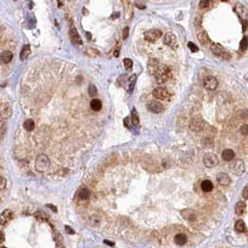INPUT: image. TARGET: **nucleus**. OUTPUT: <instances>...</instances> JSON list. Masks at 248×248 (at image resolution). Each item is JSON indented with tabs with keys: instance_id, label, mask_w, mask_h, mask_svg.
Returning <instances> with one entry per match:
<instances>
[{
	"instance_id": "a878e982",
	"label": "nucleus",
	"mask_w": 248,
	"mask_h": 248,
	"mask_svg": "<svg viewBox=\"0 0 248 248\" xmlns=\"http://www.w3.org/2000/svg\"><path fill=\"white\" fill-rule=\"evenodd\" d=\"M131 119H132V124L133 126H135V127H137L138 125H139V122H140V120H139V116H138V113H137V111H136V109L135 108H132V116H131Z\"/></svg>"
},
{
	"instance_id": "2eb2a0df",
	"label": "nucleus",
	"mask_w": 248,
	"mask_h": 248,
	"mask_svg": "<svg viewBox=\"0 0 248 248\" xmlns=\"http://www.w3.org/2000/svg\"><path fill=\"white\" fill-rule=\"evenodd\" d=\"M181 216H183L184 219L188 220V221H194L196 220V213L194 210L191 209H185L181 211Z\"/></svg>"
},
{
	"instance_id": "8fccbe9b",
	"label": "nucleus",
	"mask_w": 248,
	"mask_h": 248,
	"mask_svg": "<svg viewBox=\"0 0 248 248\" xmlns=\"http://www.w3.org/2000/svg\"><path fill=\"white\" fill-rule=\"evenodd\" d=\"M119 12H115V13H113V15L111 16V19H116V18H119Z\"/></svg>"
},
{
	"instance_id": "f8f14e48",
	"label": "nucleus",
	"mask_w": 248,
	"mask_h": 248,
	"mask_svg": "<svg viewBox=\"0 0 248 248\" xmlns=\"http://www.w3.org/2000/svg\"><path fill=\"white\" fill-rule=\"evenodd\" d=\"M163 42L164 44H166L167 46L171 47L173 49V47L176 46V43H177V40H176V36L173 33H166L164 38H163Z\"/></svg>"
},
{
	"instance_id": "bb28decb",
	"label": "nucleus",
	"mask_w": 248,
	"mask_h": 248,
	"mask_svg": "<svg viewBox=\"0 0 248 248\" xmlns=\"http://www.w3.org/2000/svg\"><path fill=\"white\" fill-rule=\"evenodd\" d=\"M90 106L93 111H99L102 108V102L99 100V99H92V100L91 101Z\"/></svg>"
},
{
	"instance_id": "2f4dec72",
	"label": "nucleus",
	"mask_w": 248,
	"mask_h": 248,
	"mask_svg": "<svg viewBox=\"0 0 248 248\" xmlns=\"http://www.w3.org/2000/svg\"><path fill=\"white\" fill-rule=\"evenodd\" d=\"M235 11L237 12L239 16H243L246 13V10H245L244 7L243 5H241V4H239V3L236 5V7H235Z\"/></svg>"
},
{
	"instance_id": "f257e3e1",
	"label": "nucleus",
	"mask_w": 248,
	"mask_h": 248,
	"mask_svg": "<svg viewBox=\"0 0 248 248\" xmlns=\"http://www.w3.org/2000/svg\"><path fill=\"white\" fill-rule=\"evenodd\" d=\"M154 77L159 83H164L171 77V69L166 65L159 64Z\"/></svg>"
},
{
	"instance_id": "412c9836",
	"label": "nucleus",
	"mask_w": 248,
	"mask_h": 248,
	"mask_svg": "<svg viewBox=\"0 0 248 248\" xmlns=\"http://www.w3.org/2000/svg\"><path fill=\"white\" fill-rule=\"evenodd\" d=\"M235 157V153L232 149H230V148H227L224 151L222 152V159L224 160H227V162H230Z\"/></svg>"
},
{
	"instance_id": "79ce46f5",
	"label": "nucleus",
	"mask_w": 248,
	"mask_h": 248,
	"mask_svg": "<svg viewBox=\"0 0 248 248\" xmlns=\"http://www.w3.org/2000/svg\"><path fill=\"white\" fill-rule=\"evenodd\" d=\"M128 36H129V27H125L122 32V38L123 39H126Z\"/></svg>"
},
{
	"instance_id": "b1692460",
	"label": "nucleus",
	"mask_w": 248,
	"mask_h": 248,
	"mask_svg": "<svg viewBox=\"0 0 248 248\" xmlns=\"http://www.w3.org/2000/svg\"><path fill=\"white\" fill-rule=\"evenodd\" d=\"M201 188L204 192H210L212 191L214 189V185L212 183V181L210 180H203L201 184Z\"/></svg>"
},
{
	"instance_id": "864d4df0",
	"label": "nucleus",
	"mask_w": 248,
	"mask_h": 248,
	"mask_svg": "<svg viewBox=\"0 0 248 248\" xmlns=\"http://www.w3.org/2000/svg\"><path fill=\"white\" fill-rule=\"evenodd\" d=\"M114 55H115L116 57H118V56H119V52H118V51H116V52H115V54H114Z\"/></svg>"
},
{
	"instance_id": "a19ab883",
	"label": "nucleus",
	"mask_w": 248,
	"mask_h": 248,
	"mask_svg": "<svg viewBox=\"0 0 248 248\" xmlns=\"http://www.w3.org/2000/svg\"><path fill=\"white\" fill-rule=\"evenodd\" d=\"M239 117L242 119H247L248 118V110L247 109H243L239 112Z\"/></svg>"
},
{
	"instance_id": "423d86ee",
	"label": "nucleus",
	"mask_w": 248,
	"mask_h": 248,
	"mask_svg": "<svg viewBox=\"0 0 248 248\" xmlns=\"http://www.w3.org/2000/svg\"><path fill=\"white\" fill-rule=\"evenodd\" d=\"M163 35V33L160 30H158V29H151V30H148L146 32H145L144 34V36H145V39L148 42H154L156 41L157 39H159L160 36Z\"/></svg>"
},
{
	"instance_id": "ddd939ff",
	"label": "nucleus",
	"mask_w": 248,
	"mask_h": 248,
	"mask_svg": "<svg viewBox=\"0 0 248 248\" xmlns=\"http://www.w3.org/2000/svg\"><path fill=\"white\" fill-rule=\"evenodd\" d=\"M11 107L7 103H0V118L8 119L11 116Z\"/></svg>"
},
{
	"instance_id": "4c0bfd02",
	"label": "nucleus",
	"mask_w": 248,
	"mask_h": 248,
	"mask_svg": "<svg viewBox=\"0 0 248 248\" xmlns=\"http://www.w3.org/2000/svg\"><path fill=\"white\" fill-rule=\"evenodd\" d=\"M188 47H189V49L191 51V52H199V48H198L193 42H189V43H188Z\"/></svg>"
},
{
	"instance_id": "1a4fd4ad",
	"label": "nucleus",
	"mask_w": 248,
	"mask_h": 248,
	"mask_svg": "<svg viewBox=\"0 0 248 248\" xmlns=\"http://www.w3.org/2000/svg\"><path fill=\"white\" fill-rule=\"evenodd\" d=\"M146 107H147V109L149 110V111H151V112H153V113H156V114L162 113L163 111L164 110L163 106L160 104L159 102H158V101H150V102H148Z\"/></svg>"
},
{
	"instance_id": "7ed1b4c3",
	"label": "nucleus",
	"mask_w": 248,
	"mask_h": 248,
	"mask_svg": "<svg viewBox=\"0 0 248 248\" xmlns=\"http://www.w3.org/2000/svg\"><path fill=\"white\" fill-rule=\"evenodd\" d=\"M152 95L158 99V100H163V101H166L169 100L171 94L169 92V91L163 87H158V88L154 89L152 92Z\"/></svg>"
},
{
	"instance_id": "ea45409f",
	"label": "nucleus",
	"mask_w": 248,
	"mask_h": 248,
	"mask_svg": "<svg viewBox=\"0 0 248 248\" xmlns=\"http://www.w3.org/2000/svg\"><path fill=\"white\" fill-rule=\"evenodd\" d=\"M240 132L243 135H248V125L247 124H243L240 128Z\"/></svg>"
},
{
	"instance_id": "6ab92c4d",
	"label": "nucleus",
	"mask_w": 248,
	"mask_h": 248,
	"mask_svg": "<svg viewBox=\"0 0 248 248\" xmlns=\"http://www.w3.org/2000/svg\"><path fill=\"white\" fill-rule=\"evenodd\" d=\"M12 58H13V54L9 51H5L1 54H0V61L3 64H8L11 62Z\"/></svg>"
},
{
	"instance_id": "dca6fc26",
	"label": "nucleus",
	"mask_w": 248,
	"mask_h": 248,
	"mask_svg": "<svg viewBox=\"0 0 248 248\" xmlns=\"http://www.w3.org/2000/svg\"><path fill=\"white\" fill-rule=\"evenodd\" d=\"M216 181L221 186H228L230 183V177L224 173H219L216 176Z\"/></svg>"
},
{
	"instance_id": "5fc2aeb1",
	"label": "nucleus",
	"mask_w": 248,
	"mask_h": 248,
	"mask_svg": "<svg viewBox=\"0 0 248 248\" xmlns=\"http://www.w3.org/2000/svg\"><path fill=\"white\" fill-rule=\"evenodd\" d=\"M221 1H229V0H221Z\"/></svg>"
},
{
	"instance_id": "49530a36",
	"label": "nucleus",
	"mask_w": 248,
	"mask_h": 248,
	"mask_svg": "<svg viewBox=\"0 0 248 248\" xmlns=\"http://www.w3.org/2000/svg\"><path fill=\"white\" fill-rule=\"evenodd\" d=\"M124 124H125V126L127 128H130V118L129 117L124 119Z\"/></svg>"
},
{
	"instance_id": "f3484780",
	"label": "nucleus",
	"mask_w": 248,
	"mask_h": 248,
	"mask_svg": "<svg viewBox=\"0 0 248 248\" xmlns=\"http://www.w3.org/2000/svg\"><path fill=\"white\" fill-rule=\"evenodd\" d=\"M122 3L124 6V11H125V18L129 19L132 16V13H133L132 5L130 0H122Z\"/></svg>"
},
{
	"instance_id": "f704fd0d",
	"label": "nucleus",
	"mask_w": 248,
	"mask_h": 248,
	"mask_svg": "<svg viewBox=\"0 0 248 248\" xmlns=\"http://www.w3.org/2000/svg\"><path fill=\"white\" fill-rule=\"evenodd\" d=\"M88 92H89V95L92 96V97H94L96 94H97V88L93 85V84H91L88 88Z\"/></svg>"
},
{
	"instance_id": "09e8293b",
	"label": "nucleus",
	"mask_w": 248,
	"mask_h": 248,
	"mask_svg": "<svg viewBox=\"0 0 248 248\" xmlns=\"http://www.w3.org/2000/svg\"><path fill=\"white\" fill-rule=\"evenodd\" d=\"M104 243H105L106 244L110 245V246H114V245H115V243H111V242H110V241H108V240H105V241H104Z\"/></svg>"
},
{
	"instance_id": "6e6552de",
	"label": "nucleus",
	"mask_w": 248,
	"mask_h": 248,
	"mask_svg": "<svg viewBox=\"0 0 248 248\" xmlns=\"http://www.w3.org/2000/svg\"><path fill=\"white\" fill-rule=\"evenodd\" d=\"M230 172H232L233 173L237 176H241L243 173L244 172V164H243V162L242 159H237L233 162V163L230 164Z\"/></svg>"
},
{
	"instance_id": "20e7f679",
	"label": "nucleus",
	"mask_w": 248,
	"mask_h": 248,
	"mask_svg": "<svg viewBox=\"0 0 248 248\" xmlns=\"http://www.w3.org/2000/svg\"><path fill=\"white\" fill-rule=\"evenodd\" d=\"M203 163L207 168H213L218 164V158L214 153H206L203 156Z\"/></svg>"
},
{
	"instance_id": "c03bdc74",
	"label": "nucleus",
	"mask_w": 248,
	"mask_h": 248,
	"mask_svg": "<svg viewBox=\"0 0 248 248\" xmlns=\"http://www.w3.org/2000/svg\"><path fill=\"white\" fill-rule=\"evenodd\" d=\"M243 32L246 31V28L248 27V21L247 20H243Z\"/></svg>"
},
{
	"instance_id": "f03ea898",
	"label": "nucleus",
	"mask_w": 248,
	"mask_h": 248,
	"mask_svg": "<svg viewBox=\"0 0 248 248\" xmlns=\"http://www.w3.org/2000/svg\"><path fill=\"white\" fill-rule=\"evenodd\" d=\"M49 165H51V160L49 157L45 154H40L36 157L35 163V168L39 173H44L46 172Z\"/></svg>"
},
{
	"instance_id": "3c124183",
	"label": "nucleus",
	"mask_w": 248,
	"mask_h": 248,
	"mask_svg": "<svg viewBox=\"0 0 248 248\" xmlns=\"http://www.w3.org/2000/svg\"><path fill=\"white\" fill-rule=\"evenodd\" d=\"M47 206H48V207H49V209H52V210L54 211V212H55V213L57 212V208H56L55 206H53V205H51V204H48Z\"/></svg>"
},
{
	"instance_id": "9b49d317",
	"label": "nucleus",
	"mask_w": 248,
	"mask_h": 248,
	"mask_svg": "<svg viewBox=\"0 0 248 248\" xmlns=\"http://www.w3.org/2000/svg\"><path fill=\"white\" fill-rule=\"evenodd\" d=\"M13 217V212L10 209H6L0 215V225H6Z\"/></svg>"
},
{
	"instance_id": "393cba45",
	"label": "nucleus",
	"mask_w": 248,
	"mask_h": 248,
	"mask_svg": "<svg viewBox=\"0 0 248 248\" xmlns=\"http://www.w3.org/2000/svg\"><path fill=\"white\" fill-rule=\"evenodd\" d=\"M198 40H199V42L202 45H206L207 43L210 42L209 35H207L206 32H201V33L198 34Z\"/></svg>"
},
{
	"instance_id": "e433bc0d",
	"label": "nucleus",
	"mask_w": 248,
	"mask_h": 248,
	"mask_svg": "<svg viewBox=\"0 0 248 248\" xmlns=\"http://www.w3.org/2000/svg\"><path fill=\"white\" fill-rule=\"evenodd\" d=\"M7 187V179L0 176V190L5 189Z\"/></svg>"
},
{
	"instance_id": "c85d7f7f",
	"label": "nucleus",
	"mask_w": 248,
	"mask_h": 248,
	"mask_svg": "<svg viewBox=\"0 0 248 248\" xmlns=\"http://www.w3.org/2000/svg\"><path fill=\"white\" fill-rule=\"evenodd\" d=\"M235 230L239 233H242L245 230V224L243 220H238L235 223Z\"/></svg>"
},
{
	"instance_id": "9d476101",
	"label": "nucleus",
	"mask_w": 248,
	"mask_h": 248,
	"mask_svg": "<svg viewBox=\"0 0 248 248\" xmlns=\"http://www.w3.org/2000/svg\"><path fill=\"white\" fill-rule=\"evenodd\" d=\"M69 38L72 41L73 44H75L77 46H80L82 45V39L80 38V35L78 32V30L76 28H71L69 31Z\"/></svg>"
},
{
	"instance_id": "de8ad7c7",
	"label": "nucleus",
	"mask_w": 248,
	"mask_h": 248,
	"mask_svg": "<svg viewBox=\"0 0 248 248\" xmlns=\"http://www.w3.org/2000/svg\"><path fill=\"white\" fill-rule=\"evenodd\" d=\"M3 242H5V234L0 230V243H2Z\"/></svg>"
},
{
	"instance_id": "4be33fe9",
	"label": "nucleus",
	"mask_w": 248,
	"mask_h": 248,
	"mask_svg": "<svg viewBox=\"0 0 248 248\" xmlns=\"http://www.w3.org/2000/svg\"><path fill=\"white\" fill-rule=\"evenodd\" d=\"M246 209V203L244 202H238L235 205V213L238 216H242L244 214Z\"/></svg>"
},
{
	"instance_id": "7c9ffc66",
	"label": "nucleus",
	"mask_w": 248,
	"mask_h": 248,
	"mask_svg": "<svg viewBox=\"0 0 248 248\" xmlns=\"http://www.w3.org/2000/svg\"><path fill=\"white\" fill-rule=\"evenodd\" d=\"M79 196L81 200H88L90 197V192L87 189H82L79 192Z\"/></svg>"
},
{
	"instance_id": "4468645a",
	"label": "nucleus",
	"mask_w": 248,
	"mask_h": 248,
	"mask_svg": "<svg viewBox=\"0 0 248 248\" xmlns=\"http://www.w3.org/2000/svg\"><path fill=\"white\" fill-rule=\"evenodd\" d=\"M159 64L160 63L158 59L152 58L149 60V62H148V64H147V69H148V72H149L150 75H152V76L155 75V73H156Z\"/></svg>"
},
{
	"instance_id": "cd10ccee",
	"label": "nucleus",
	"mask_w": 248,
	"mask_h": 248,
	"mask_svg": "<svg viewBox=\"0 0 248 248\" xmlns=\"http://www.w3.org/2000/svg\"><path fill=\"white\" fill-rule=\"evenodd\" d=\"M35 124L33 119H26L23 123V128L28 132L33 131L35 129Z\"/></svg>"
},
{
	"instance_id": "58836bf2",
	"label": "nucleus",
	"mask_w": 248,
	"mask_h": 248,
	"mask_svg": "<svg viewBox=\"0 0 248 248\" xmlns=\"http://www.w3.org/2000/svg\"><path fill=\"white\" fill-rule=\"evenodd\" d=\"M210 2H211V0H201L200 1V8H206L209 7L210 5Z\"/></svg>"
},
{
	"instance_id": "603ef678",
	"label": "nucleus",
	"mask_w": 248,
	"mask_h": 248,
	"mask_svg": "<svg viewBox=\"0 0 248 248\" xmlns=\"http://www.w3.org/2000/svg\"><path fill=\"white\" fill-rule=\"evenodd\" d=\"M136 7H138L140 9H144V8H146V7L145 6H142V5H139L138 3H136Z\"/></svg>"
},
{
	"instance_id": "5701e85b",
	"label": "nucleus",
	"mask_w": 248,
	"mask_h": 248,
	"mask_svg": "<svg viewBox=\"0 0 248 248\" xmlns=\"http://www.w3.org/2000/svg\"><path fill=\"white\" fill-rule=\"evenodd\" d=\"M31 53V49H30V46L29 45H24L23 48L22 49V51H21V54H20V59L22 61H24V60H26L29 55Z\"/></svg>"
},
{
	"instance_id": "39448f33",
	"label": "nucleus",
	"mask_w": 248,
	"mask_h": 248,
	"mask_svg": "<svg viewBox=\"0 0 248 248\" xmlns=\"http://www.w3.org/2000/svg\"><path fill=\"white\" fill-rule=\"evenodd\" d=\"M211 51H212V52L216 56H221L222 58H224V59H230V54L227 52H225L224 48H223L218 43H213L212 45H211Z\"/></svg>"
},
{
	"instance_id": "a211bd4d",
	"label": "nucleus",
	"mask_w": 248,
	"mask_h": 248,
	"mask_svg": "<svg viewBox=\"0 0 248 248\" xmlns=\"http://www.w3.org/2000/svg\"><path fill=\"white\" fill-rule=\"evenodd\" d=\"M203 125H204L203 121L200 119H193L190 122V129L193 132H200L203 129Z\"/></svg>"
},
{
	"instance_id": "c9c22d12",
	"label": "nucleus",
	"mask_w": 248,
	"mask_h": 248,
	"mask_svg": "<svg viewBox=\"0 0 248 248\" xmlns=\"http://www.w3.org/2000/svg\"><path fill=\"white\" fill-rule=\"evenodd\" d=\"M86 53L88 54L89 56H96V55L99 54V52L96 51V49H94L92 48H88V49H87Z\"/></svg>"
},
{
	"instance_id": "a18cd8bd",
	"label": "nucleus",
	"mask_w": 248,
	"mask_h": 248,
	"mask_svg": "<svg viewBox=\"0 0 248 248\" xmlns=\"http://www.w3.org/2000/svg\"><path fill=\"white\" fill-rule=\"evenodd\" d=\"M65 231L68 233V234H74L75 233V231H74V230L73 229H71V227H69V226H65Z\"/></svg>"
},
{
	"instance_id": "aec40b11",
	"label": "nucleus",
	"mask_w": 248,
	"mask_h": 248,
	"mask_svg": "<svg viewBox=\"0 0 248 248\" xmlns=\"http://www.w3.org/2000/svg\"><path fill=\"white\" fill-rule=\"evenodd\" d=\"M173 241L177 245H184L186 243L188 242V237L186 236V234L184 233H177L175 238H173Z\"/></svg>"
},
{
	"instance_id": "72a5a7b5",
	"label": "nucleus",
	"mask_w": 248,
	"mask_h": 248,
	"mask_svg": "<svg viewBox=\"0 0 248 248\" xmlns=\"http://www.w3.org/2000/svg\"><path fill=\"white\" fill-rule=\"evenodd\" d=\"M247 48H248V39L246 38V36H244L240 42V49H242V51H245Z\"/></svg>"
},
{
	"instance_id": "c756f323",
	"label": "nucleus",
	"mask_w": 248,
	"mask_h": 248,
	"mask_svg": "<svg viewBox=\"0 0 248 248\" xmlns=\"http://www.w3.org/2000/svg\"><path fill=\"white\" fill-rule=\"evenodd\" d=\"M136 78H137L136 75H132L128 80V92H132L134 89V85L136 83Z\"/></svg>"
},
{
	"instance_id": "473e14b6",
	"label": "nucleus",
	"mask_w": 248,
	"mask_h": 248,
	"mask_svg": "<svg viewBox=\"0 0 248 248\" xmlns=\"http://www.w3.org/2000/svg\"><path fill=\"white\" fill-rule=\"evenodd\" d=\"M123 64H124V66H125L126 70H128V71L132 70V61L131 59H129V58L124 59Z\"/></svg>"
},
{
	"instance_id": "37998d69",
	"label": "nucleus",
	"mask_w": 248,
	"mask_h": 248,
	"mask_svg": "<svg viewBox=\"0 0 248 248\" xmlns=\"http://www.w3.org/2000/svg\"><path fill=\"white\" fill-rule=\"evenodd\" d=\"M243 199L245 200H248V186H246V187L243 188Z\"/></svg>"
},
{
	"instance_id": "0eeeda50",
	"label": "nucleus",
	"mask_w": 248,
	"mask_h": 248,
	"mask_svg": "<svg viewBox=\"0 0 248 248\" xmlns=\"http://www.w3.org/2000/svg\"><path fill=\"white\" fill-rule=\"evenodd\" d=\"M203 85L205 89L209 90V91H214L217 88L218 82L216 80V79L215 77L212 76H207L203 79Z\"/></svg>"
}]
</instances>
